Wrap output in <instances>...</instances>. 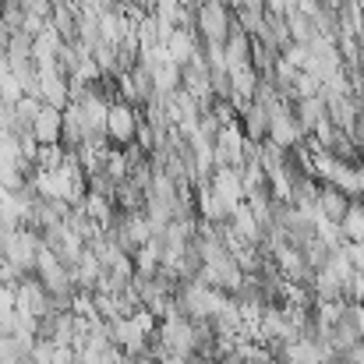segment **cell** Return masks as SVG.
<instances>
[{"mask_svg": "<svg viewBox=\"0 0 364 364\" xmlns=\"http://www.w3.org/2000/svg\"><path fill=\"white\" fill-rule=\"evenodd\" d=\"M234 25H237V14H234L230 0H198L195 32H198L202 43H227Z\"/></svg>", "mask_w": 364, "mask_h": 364, "instance_id": "obj_1", "label": "cell"}, {"mask_svg": "<svg viewBox=\"0 0 364 364\" xmlns=\"http://www.w3.org/2000/svg\"><path fill=\"white\" fill-rule=\"evenodd\" d=\"M39 251H43V237H39V230H32V227H18V230H11L7 241H4V258H7L11 265H18L21 272H36Z\"/></svg>", "mask_w": 364, "mask_h": 364, "instance_id": "obj_2", "label": "cell"}, {"mask_svg": "<svg viewBox=\"0 0 364 364\" xmlns=\"http://www.w3.org/2000/svg\"><path fill=\"white\" fill-rule=\"evenodd\" d=\"M138 124H141L138 107L117 96V100L110 103V114H107V134H110V141L121 145V149L134 145V138H138Z\"/></svg>", "mask_w": 364, "mask_h": 364, "instance_id": "obj_3", "label": "cell"}, {"mask_svg": "<svg viewBox=\"0 0 364 364\" xmlns=\"http://www.w3.org/2000/svg\"><path fill=\"white\" fill-rule=\"evenodd\" d=\"M269 141H276V145L287 149V152H294V149H301V145L308 141V131L301 127V121H297V114H294L290 103H283V107L272 110V121H269Z\"/></svg>", "mask_w": 364, "mask_h": 364, "instance_id": "obj_4", "label": "cell"}, {"mask_svg": "<svg viewBox=\"0 0 364 364\" xmlns=\"http://www.w3.org/2000/svg\"><path fill=\"white\" fill-rule=\"evenodd\" d=\"M18 311L36 315V318L57 311V308H53V294L46 290V283H43L36 272H28V276L18 279Z\"/></svg>", "mask_w": 364, "mask_h": 364, "instance_id": "obj_5", "label": "cell"}, {"mask_svg": "<svg viewBox=\"0 0 364 364\" xmlns=\"http://www.w3.org/2000/svg\"><path fill=\"white\" fill-rule=\"evenodd\" d=\"M244 152H247V134H244L241 124H227V127H220L216 145H213V159H216V166H244Z\"/></svg>", "mask_w": 364, "mask_h": 364, "instance_id": "obj_6", "label": "cell"}, {"mask_svg": "<svg viewBox=\"0 0 364 364\" xmlns=\"http://www.w3.org/2000/svg\"><path fill=\"white\" fill-rule=\"evenodd\" d=\"M209 184H213L216 198H220L230 213L244 202V173H241V166H216V170L209 173Z\"/></svg>", "mask_w": 364, "mask_h": 364, "instance_id": "obj_7", "label": "cell"}, {"mask_svg": "<svg viewBox=\"0 0 364 364\" xmlns=\"http://www.w3.org/2000/svg\"><path fill=\"white\" fill-rule=\"evenodd\" d=\"M39 100L57 110H68L71 107V78L64 71H39Z\"/></svg>", "mask_w": 364, "mask_h": 364, "instance_id": "obj_8", "label": "cell"}, {"mask_svg": "<svg viewBox=\"0 0 364 364\" xmlns=\"http://www.w3.org/2000/svg\"><path fill=\"white\" fill-rule=\"evenodd\" d=\"M163 46H166V57H170L173 64H181V68H184V64H188V60L198 53L202 39H198V32H195V28H188V25H177Z\"/></svg>", "mask_w": 364, "mask_h": 364, "instance_id": "obj_9", "label": "cell"}, {"mask_svg": "<svg viewBox=\"0 0 364 364\" xmlns=\"http://www.w3.org/2000/svg\"><path fill=\"white\" fill-rule=\"evenodd\" d=\"M110 336H114V343L121 347V350H145L149 347V333L134 322V315H121V318H114L110 322Z\"/></svg>", "mask_w": 364, "mask_h": 364, "instance_id": "obj_10", "label": "cell"}, {"mask_svg": "<svg viewBox=\"0 0 364 364\" xmlns=\"http://www.w3.org/2000/svg\"><path fill=\"white\" fill-rule=\"evenodd\" d=\"M32 134L39 138V145H60V134H64V110L43 103V110H39L36 121H32Z\"/></svg>", "mask_w": 364, "mask_h": 364, "instance_id": "obj_11", "label": "cell"}, {"mask_svg": "<svg viewBox=\"0 0 364 364\" xmlns=\"http://www.w3.org/2000/svg\"><path fill=\"white\" fill-rule=\"evenodd\" d=\"M294 114H297V121H301V127L308 134H315L318 124L329 121V103H326L322 92L318 96H304V100H294Z\"/></svg>", "mask_w": 364, "mask_h": 364, "instance_id": "obj_12", "label": "cell"}, {"mask_svg": "<svg viewBox=\"0 0 364 364\" xmlns=\"http://www.w3.org/2000/svg\"><path fill=\"white\" fill-rule=\"evenodd\" d=\"M269 121H272V110L262 107L258 100H251L241 110V127L247 134V141H265L269 138Z\"/></svg>", "mask_w": 364, "mask_h": 364, "instance_id": "obj_13", "label": "cell"}, {"mask_svg": "<svg viewBox=\"0 0 364 364\" xmlns=\"http://www.w3.org/2000/svg\"><path fill=\"white\" fill-rule=\"evenodd\" d=\"M350 202H354V198H350L347 191H340L336 184H326V181H322V188H318V209H322V216H326V220L343 223V216H347Z\"/></svg>", "mask_w": 364, "mask_h": 364, "instance_id": "obj_14", "label": "cell"}, {"mask_svg": "<svg viewBox=\"0 0 364 364\" xmlns=\"http://www.w3.org/2000/svg\"><path fill=\"white\" fill-rule=\"evenodd\" d=\"M68 227H71V230H75V234H78L85 244H96L100 237H103V223H100V220H92V216H89L82 205H75V209H71Z\"/></svg>", "mask_w": 364, "mask_h": 364, "instance_id": "obj_15", "label": "cell"}, {"mask_svg": "<svg viewBox=\"0 0 364 364\" xmlns=\"http://www.w3.org/2000/svg\"><path fill=\"white\" fill-rule=\"evenodd\" d=\"M82 209H85L92 220H100V223L107 227V223L114 220V213H117V202H114L110 195H100V191H92V188H89V191H85V198H82Z\"/></svg>", "mask_w": 364, "mask_h": 364, "instance_id": "obj_16", "label": "cell"}, {"mask_svg": "<svg viewBox=\"0 0 364 364\" xmlns=\"http://www.w3.org/2000/svg\"><path fill=\"white\" fill-rule=\"evenodd\" d=\"M287 28H290V43H301V46H308L315 36H322L318 25H315V18H308L301 11H290L287 14Z\"/></svg>", "mask_w": 364, "mask_h": 364, "instance_id": "obj_17", "label": "cell"}, {"mask_svg": "<svg viewBox=\"0 0 364 364\" xmlns=\"http://www.w3.org/2000/svg\"><path fill=\"white\" fill-rule=\"evenodd\" d=\"M21 96H25V89H21L18 75L11 71V64H0V100H11V103H18Z\"/></svg>", "mask_w": 364, "mask_h": 364, "instance_id": "obj_18", "label": "cell"}, {"mask_svg": "<svg viewBox=\"0 0 364 364\" xmlns=\"http://www.w3.org/2000/svg\"><path fill=\"white\" fill-rule=\"evenodd\" d=\"M322 92V82L311 75V71H297V82H294V100H304V96H318Z\"/></svg>", "mask_w": 364, "mask_h": 364, "instance_id": "obj_19", "label": "cell"}, {"mask_svg": "<svg viewBox=\"0 0 364 364\" xmlns=\"http://www.w3.org/2000/svg\"><path fill=\"white\" fill-rule=\"evenodd\" d=\"M14 107H18V117H21V124H25V127H32L36 114L43 110V100H39V96H21Z\"/></svg>", "mask_w": 364, "mask_h": 364, "instance_id": "obj_20", "label": "cell"}, {"mask_svg": "<svg viewBox=\"0 0 364 364\" xmlns=\"http://www.w3.org/2000/svg\"><path fill=\"white\" fill-rule=\"evenodd\" d=\"M283 60L294 64L297 71H304V68H308V46H301V43H287V46H283Z\"/></svg>", "mask_w": 364, "mask_h": 364, "instance_id": "obj_21", "label": "cell"}, {"mask_svg": "<svg viewBox=\"0 0 364 364\" xmlns=\"http://www.w3.org/2000/svg\"><path fill=\"white\" fill-rule=\"evenodd\" d=\"M75 361H78V350L75 347H57L53 358H50V364H75Z\"/></svg>", "mask_w": 364, "mask_h": 364, "instance_id": "obj_22", "label": "cell"}, {"mask_svg": "<svg viewBox=\"0 0 364 364\" xmlns=\"http://www.w3.org/2000/svg\"><path fill=\"white\" fill-rule=\"evenodd\" d=\"M75 364H89V361H82V358H78V361H75Z\"/></svg>", "mask_w": 364, "mask_h": 364, "instance_id": "obj_23", "label": "cell"}]
</instances>
